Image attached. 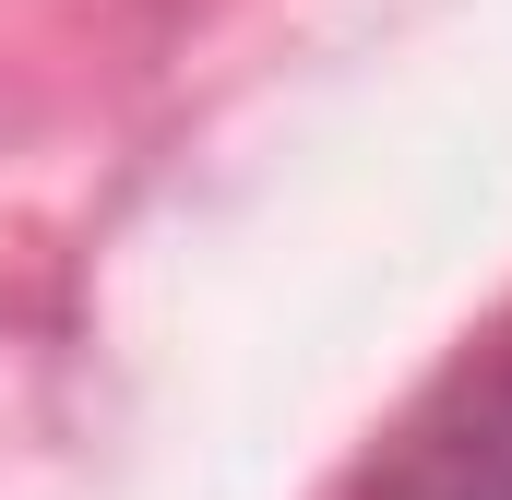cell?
Wrapping results in <instances>:
<instances>
[{
  "mask_svg": "<svg viewBox=\"0 0 512 500\" xmlns=\"http://www.w3.org/2000/svg\"><path fill=\"white\" fill-rule=\"evenodd\" d=\"M370 500H512V334L393 441Z\"/></svg>",
  "mask_w": 512,
  "mask_h": 500,
  "instance_id": "obj_1",
  "label": "cell"
}]
</instances>
